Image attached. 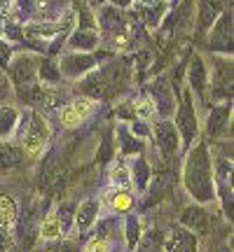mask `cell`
<instances>
[{
	"instance_id": "21",
	"label": "cell",
	"mask_w": 234,
	"mask_h": 252,
	"mask_svg": "<svg viewBox=\"0 0 234 252\" xmlns=\"http://www.w3.org/2000/svg\"><path fill=\"white\" fill-rule=\"evenodd\" d=\"M169 252H197V238L192 231L176 226L173 229V238L169 241Z\"/></svg>"
},
{
	"instance_id": "12",
	"label": "cell",
	"mask_w": 234,
	"mask_h": 252,
	"mask_svg": "<svg viewBox=\"0 0 234 252\" xmlns=\"http://www.w3.org/2000/svg\"><path fill=\"white\" fill-rule=\"evenodd\" d=\"M150 98L155 103V115H159L162 119L171 117V112L176 108H173V96H171V89H169L166 80H157L150 87Z\"/></svg>"
},
{
	"instance_id": "22",
	"label": "cell",
	"mask_w": 234,
	"mask_h": 252,
	"mask_svg": "<svg viewBox=\"0 0 234 252\" xmlns=\"http://www.w3.org/2000/svg\"><path fill=\"white\" fill-rule=\"evenodd\" d=\"M17 224V203L12 196H0V231L9 234Z\"/></svg>"
},
{
	"instance_id": "33",
	"label": "cell",
	"mask_w": 234,
	"mask_h": 252,
	"mask_svg": "<svg viewBox=\"0 0 234 252\" xmlns=\"http://www.w3.org/2000/svg\"><path fill=\"white\" fill-rule=\"evenodd\" d=\"M108 250H110L108 241H106V238H99V236H94L89 243L84 245V250L82 252H108Z\"/></svg>"
},
{
	"instance_id": "3",
	"label": "cell",
	"mask_w": 234,
	"mask_h": 252,
	"mask_svg": "<svg viewBox=\"0 0 234 252\" xmlns=\"http://www.w3.org/2000/svg\"><path fill=\"white\" fill-rule=\"evenodd\" d=\"M173 126L178 128L180 143L183 147H190L199 138V117H197V105H195V96L192 91L185 89L180 96L178 103V112H176V122Z\"/></svg>"
},
{
	"instance_id": "13",
	"label": "cell",
	"mask_w": 234,
	"mask_h": 252,
	"mask_svg": "<svg viewBox=\"0 0 234 252\" xmlns=\"http://www.w3.org/2000/svg\"><path fill=\"white\" fill-rule=\"evenodd\" d=\"M96 28H99L103 35H113L117 28H122V24H124V19H122V12H119V7H115V5H103V7L99 9V14H96Z\"/></svg>"
},
{
	"instance_id": "15",
	"label": "cell",
	"mask_w": 234,
	"mask_h": 252,
	"mask_svg": "<svg viewBox=\"0 0 234 252\" xmlns=\"http://www.w3.org/2000/svg\"><path fill=\"white\" fill-rule=\"evenodd\" d=\"M99 210H101V203L99 198H87V201H82L80 206L75 208V226L80 229V231H87L96 220H99Z\"/></svg>"
},
{
	"instance_id": "30",
	"label": "cell",
	"mask_w": 234,
	"mask_h": 252,
	"mask_svg": "<svg viewBox=\"0 0 234 252\" xmlns=\"http://www.w3.org/2000/svg\"><path fill=\"white\" fill-rule=\"evenodd\" d=\"M75 208L73 203H63L59 206V213H56V220H59V224H61V234L63 231H68V226L73 224V220H75Z\"/></svg>"
},
{
	"instance_id": "20",
	"label": "cell",
	"mask_w": 234,
	"mask_h": 252,
	"mask_svg": "<svg viewBox=\"0 0 234 252\" xmlns=\"http://www.w3.org/2000/svg\"><path fill=\"white\" fill-rule=\"evenodd\" d=\"M106 203L110 206L113 213H126V210H131L136 203L134 194L129 191V189H122V187H113L106 194Z\"/></svg>"
},
{
	"instance_id": "31",
	"label": "cell",
	"mask_w": 234,
	"mask_h": 252,
	"mask_svg": "<svg viewBox=\"0 0 234 252\" xmlns=\"http://www.w3.org/2000/svg\"><path fill=\"white\" fill-rule=\"evenodd\" d=\"M138 238H141V224H138V217L136 215L126 217V243H129V248H136Z\"/></svg>"
},
{
	"instance_id": "19",
	"label": "cell",
	"mask_w": 234,
	"mask_h": 252,
	"mask_svg": "<svg viewBox=\"0 0 234 252\" xmlns=\"http://www.w3.org/2000/svg\"><path fill=\"white\" fill-rule=\"evenodd\" d=\"M206 220L208 215L204 213V208L199 206H188L183 213H180V226L188 229V231H201L206 229Z\"/></svg>"
},
{
	"instance_id": "24",
	"label": "cell",
	"mask_w": 234,
	"mask_h": 252,
	"mask_svg": "<svg viewBox=\"0 0 234 252\" xmlns=\"http://www.w3.org/2000/svg\"><path fill=\"white\" fill-rule=\"evenodd\" d=\"M24 159V152H21V147L12 143H0V171H12V168H17L19 163Z\"/></svg>"
},
{
	"instance_id": "10",
	"label": "cell",
	"mask_w": 234,
	"mask_h": 252,
	"mask_svg": "<svg viewBox=\"0 0 234 252\" xmlns=\"http://www.w3.org/2000/svg\"><path fill=\"white\" fill-rule=\"evenodd\" d=\"M188 89L192 91V96H195V98H199L201 103H206V94H208V68H206V61L201 59V54H192V56H190Z\"/></svg>"
},
{
	"instance_id": "9",
	"label": "cell",
	"mask_w": 234,
	"mask_h": 252,
	"mask_svg": "<svg viewBox=\"0 0 234 252\" xmlns=\"http://www.w3.org/2000/svg\"><path fill=\"white\" fill-rule=\"evenodd\" d=\"M208 49L232 56V12H220L213 21V33L208 37Z\"/></svg>"
},
{
	"instance_id": "38",
	"label": "cell",
	"mask_w": 234,
	"mask_h": 252,
	"mask_svg": "<svg viewBox=\"0 0 234 252\" xmlns=\"http://www.w3.org/2000/svg\"><path fill=\"white\" fill-rule=\"evenodd\" d=\"M134 0H110V5H115V7H126V5H131Z\"/></svg>"
},
{
	"instance_id": "18",
	"label": "cell",
	"mask_w": 234,
	"mask_h": 252,
	"mask_svg": "<svg viewBox=\"0 0 234 252\" xmlns=\"http://www.w3.org/2000/svg\"><path fill=\"white\" fill-rule=\"evenodd\" d=\"M220 12H223V2H220V0H199V9H197L199 35L213 26V21L218 19Z\"/></svg>"
},
{
	"instance_id": "2",
	"label": "cell",
	"mask_w": 234,
	"mask_h": 252,
	"mask_svg": "<svg viewBox=\"0 0 234 252\" xmlns=\"http://www.w3.org/2000/svg\"><path fill=\"white\" fill-rule=\"evenodd\" d=\"M49 138H52L49 122H47L40 112L31 110L28 126H26V131H24V135H21V140H19V143L24 145V147H21V152L26 154V157H31V159H36V157H40V154L45 152Z\"/></svg>"
},
{
	"instance_id": "28",
	"label": "cell",
	"mask_w": 234,
	"mask_h": 252,
	"mask_svg": "<svg viewBox=\"0 0 234 252\" xmlns=\"http://www.w3.org/2000/svg\"><path fill=\"white\" fill-rule=\"evenodd\" d=\"M131 110H134L136 119H141V122H148V119L155 117V103L150 96H141L138 100H134Z\"/></svg>"
},
{
	"instance_id": "5",
	"label": "cell",
	"mask_w": 234,
	"mask_h": 252,
	"mask_svg": "<svg viewBox=\"0 0 234 252\" xmlns=\"http://www.w3.org/2000/svg\"><path fill=\"white\" fill-rule=\"evenodd\" d=\"M99 105V100L80 96V98H73L68 105H61L63 110H59V124L63 128H78L80 124H84L87 119L94 115V110Z\"/></svg>"
},
{
	"instance_id": "14",
	"label": "cell",
	"mask_w": 234,
	"mask_h": 252,
	"mask_svg": "<svg viewBox=\"0 0 234 252\" xmlns=\"http://www.w3.org/2000/svg\"><path fill=\"white\" fill-rule=\"evenodd\" d=\"M99 47V33L96 31H82L75 28L71 37L66 40V49L68 52H94Z\"/></svg>"
},
{
	"instance_id": "32",
	"label": "cell",
	"mask_w": 234,
	"mask_h": 252,
	"mask_svg": "<svg viewBox=\"0 0 234 252\" xmlns=\"http://www.w3.org/2000/svg\"><path fill=\"white\" fill-rule=\"evenodd\" d=\"M2 33L7 40L12 42H17V40H24V26H19L17 21H5V26H2Z\"/></svg>"
},
{
	"instance_id": "1",
	"label": "cell",
	"mask_w": 234,
	"mask_h": 252,
	"mask_svg": "<svg viewBox=\"0 0 234 252\" xmlns=\"http://www.w3.org/2000/svg\"><path fill=\"white\" fill-rule=\"evenodd\" d=\"M183 187L199 206L216 201V178H213V157L208 150L206 140H195L188 147L183 171H180Z\"/></svg>"
},
{
	"instance_id": "6",
	"label": "cell",
	"mask_w": 234,
	"mask_h": 252,
	"mask_svg": "<svg viewBox=\"0 0 234 252\" xmlns=\"http://www.w3.org/2000/svg\"><path fill=\"white\" fill-rule=\"evenodd\" d=\"M155 140H157V150L164 157V161H171L180 154L183 143H180L178 128L173 126L171 119H159L155 124Z\"/></svg>"
},
{
	"instance_id": "37",
	"label": "cell",
	"mask_w": 234,
	"mask_h": 252,
	"mask_svg": "<svg viewBox=\"0 0 234 252\" xmlns=\"http://www.w3.org/2000/svg\"><path fill=\"white\" fill-rule=\"evenodd\" d=\"M9 248V238H7V234H2L0 231V252H5Z\"/></svg>"
},
{
	"instance_id": "34",
	"label": "cell",
	"mask_w": 234,
	"mask_h": 252,
	"mask_svg": "<svg viewBox=\"0 0 234 252\" xmlns=\"http://www.w3.org/2000/svg\"><path fill=\"white\" fill-rule=\"evenodd\" d=\"M14 5H17V9L24 14V17H28V14H33V9H36V0H14Z\"/></svg>"
},
{
	"instance_id": "26",
	"label": "cell",
	"mask_w": 234,
	"mask_h": 252,
	"mask_svg": "<svg viewBox=\"0 0 234 252\" xmlns=\"http://www.w3.org/2000/svg\"><path fill=\"white\" fill-rule=\"evenodd\" d=\"M110 182L122 189L131 187V171H129V166L124 161H115L110 166Z\"/></svg>"
},
{
	"instance_id": "7",
	"label": "cell",
	"mask_w": 234,
	"mask_h": 252,
	"mask_svg": "<svg viewBox=\"0 0 234 252\" xmlns=\"http://www.w3.org/2000/svg\"><path fill=\"white\" fill-rule=\"evenodd\" d=\"M211 84H213L211 98L218 103H232V56L216 59V70H213Z\"/></svg>"
},
{
	"instance_id": "39",
	"label": "cell",
	"mask_w": 234,
	"mask_h": 252,
	"mask_svg": "<svg viewBox=\"0 0 234 252\" xmlns=\"http://www.w3.org/2000/svg\"><path fill=\"white\" fill-rule=\"evenodd\" d=\"M59 252H75V248H73V243H61V248H59Z\"/></svg>"
},
{
	"instance_id": "29",
	"label": "cell",
	"mask_w": 234,
	"mask_h": 252,
	"mask_svg": "<svg viewBox=\"0 0 234 252\" xmlns=\"http://www.w3.org/2000/svg\"><path fill=\"white\" fill-rule=\"evenodd\" d=\"M40 236L47 238V241H54L61 236V224H59V220L56 215H47L42 222H40Z\"/></svg>"
},
{
	"instance_id": "25",
	"label": "cell",
	"mask_w": 234,
	"mask_h": 252,
	"mask_svg": "<svg viewBox=\"0 0 234 252\" xmlns=\"http://www.w3.org/2000/svg\"><path fill=\"white\" fill-rule=\"evenodd\" d=\"M38 77L42 84H59L61 82V72H59V63L56 59H42L40 65H38Z\"/></svg>"
},
{
	"instance_id": "27",
	"label": "cell",
	"mask_w": 234,
	"mask_h": 252,
	"mask_svg": "<svg viewBox=\"0 0 234 252\" xmlns=\"http://www.w3.org/2000/svg\"><path fill=\"white\" fill-rule=\"evenodd\" d=\"M138 252H162L164 248V234L162 231H148L143 238H138Z\"/></svg>"
},
{
	"instance_id": "35",
	"label": "cell",
	"mask_w": 234,
	"mask_h": 252,
	"mask_svg": "<svg viewBox=\"0 0 234 252\" xmlns=\"http://www.w3.org/2000/svg\"><path fill=\"white\" fill-rule=\"evenodd\" d=\"M110 152H113V140H110V135H106L103 138V147H101V152H99V161H108Z\"/></svg>"
},
{
	"instance_id": "11",
	"label": "cell",
	"mask_w": 234,
	"mask_h": 252,
	"mask_svg": "<svg viewBox=\"0 0 234 252\" xmlns=\"http://www.w3.org/2000/svg\"><path fill=\"white\" fill-rule=\"evenodd\" d=\"M232 122V103H216L211 105L206 115V135L208 138H223L227 135Z\"/></svg>"
},
{
	"instance_id": "17",
	"label": "cell",
	"mask_w": 234,
	"mask_h": 252,
	"mask_svg": "<svg viewBox=\"0 0 234 252\" xmlns=\"http://www.w3.org/2000/svg\"><path fill=\"white\" fill-rule=\"evenodd\" d=\"M129 171H131V185L138 191H145L148 185H150V175H153V168H150L148 159H145L143 154H136L131 166H129Z\"/></svg>"
},
{
	"instance_id": "4",
	"label": "cell",
	"mask_w": 234,
	"mask_h": 252,
	"mask_svg": "<svg viewBox=\"0 0 234 252\" xmlns=\"http://www.w3.org/2000/svg\"><path fill=\"white\" fill-rule=\"evenodd\" d=\"M106 54H91V52H66L59 59V72H61V80L68 82H78L82 77H87Z\"/></svg>"
},
{
	"instance_id": "16",
	"label": "cell",
	"mask_w": 234,
	"mask_h": 252,
	"mask_svg": "<svg viewBox=\"0 0 234 252\" xmlns=\"http://www.w3.org/2000/svg\"><path fill=\"white\" fill-rule=\"evenodd\" d=\"M117 145H119V152L129 154V157L143 154V150H145L143 138H138V135L131 133L126 124H117Z\"/></svg>"
},
{
	"instance_id": "36",
	"label": "cell",
	"mask_w": 234,
	"mask_h": 252,
	"mask_svg": "<svg viewBox=\"0 0 234 252\" xmlns=\"http://www.w3.org/2000/svg\"><path fill=\"white\" fill-rule=\"evenodd\" d=\"M9 59H12V47H9L7 42H2V40H0V68H2V65H7Z\"/></svg>"
},
{
	"instance_id": "23",
	"label": "cell",
	"mask_w": 234,
	"mask_h": 252,
	"mask_svg": "<svg viewBox=\"0 0 234 252\" xmlns=\"http://www.w3.org/2000/svg\"><path fill=\"white\" fill-rule=\"evenodd\" d=\"M19 124V110L14 105H2L0 108V140H9Z\"/></svg>"
},
{
	"instance_id": "8",
	"label": "cell",
	"mask_w": 234,
	"mask_h": 252,
	"mask_svg": "<svg viewBox=\"0 0 234 252\" xmlns=\"http://www.w3.org/2000/svg\"><path fill=\"white\" fill-rule=\"evenodd\" d=\"M38 65H40V59L24 52V54H17L9 59L7 72L17 87H24V84H31L38 77Z\"/></svg>"
}]
</instances>
